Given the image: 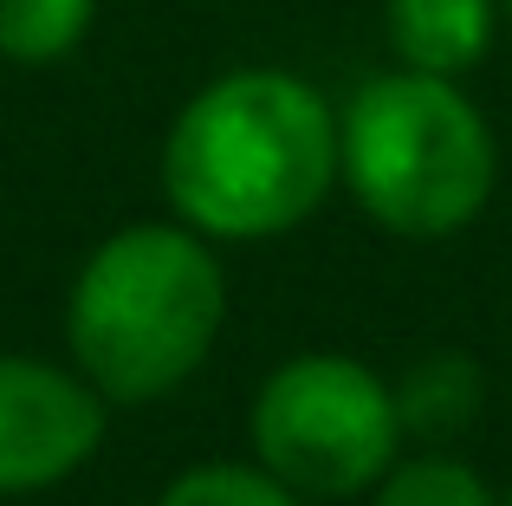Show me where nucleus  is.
I'll list each match as a JSON object with an SVG mask.
<instances>
[{
    "mask_svg": "<svg viewBox=\"0 0 512 506\" xmlns=\"http://www.w3.org/2000/svg\"><path fill=\"white\" fill-rule=\"evenodd\" d=\"M163 182L201 234H286L338 182V117L292 72H227L175 117Z\"/></svg>",
    "mask_w": 512,
    "mask_h": 506,
    "instance_id": "nucleus-1",
    "label": "nucleus"
},
{
    "mask_svg": "<svg viewBox=\"0 0 512 506\" xmlns=\"http://www.w3.org/2000/svg\"><path fill=\"white\" fill-rule=\"evenodd\" d=\"M221 312V266L195 234L124 228L91 253L72 286V351L98 396L150 403L214 351Z\"/></svg>",
    "mask_w": 512,
    "mask_h": 506,
    "instance_id": "nucleus-2",
    "label": "nucleus"
},
{
    "mask_svg": "<svg viewBox=\"0 0 512 506\" xmlns=\"http://www.w3.org/2000/svg\"><path fill=\"white\" fill-rule=\"evenodd\" d=\"M338 169L370 221L402 241H441L493 202L500 150L454 78L389 72L350 98L338 124Z\"/></svg>",
    "mask_w": 512,
    "mask_h": 506,
    "instance_id": "nucleus-3",
    "label": "nucleus"
},
{
    "mask_svg": "<svg viewBox=\"0 0 512 506\" xmlns=\"http://www.w3.org/2000/svg\"><path fill=\"white\" fill-rule=\"evenodd\" d=\"M253 448L260 468L292 494H363L402 448L396 390L357 357H292L253 396Z\"/></svg>",
    "mask_w": 512,
    "mask_h": 506,
    "instance_id": "nucleus-4",
    "label": "nucleus"
},
{
    "mask_svg": "<svg viewBox=\"0 0 512 506\" xmlns=\"http://www.w3.org/2000/svg\"><path fill=\"white\" fill-rule=\"evenodd\" d=\"M104 396L33 357H0V494L52 487L98 448Z\"/></svg>",
    "mask_w": 512,
    "mask_h": 506,
    "instance_id": "nucleus-5",
    "label": "nucleus"
},
{
    "mask_svg": "<svg viewBox=\"0 0 512 506\" xmlns=\"http://www.w3.org/2000/svg\"><path fill=\"white\" fill-rule=\"evenodd\" d=\"M500 0H389V46L409 72L461 78L487 59Z\"/></svg>",
    "mask_w": 512,
    "mask_h": 506,
    "instance_id": "nucleus-6",
    "label": "nucleus"
},
{
    "mask_svg": "<svg viewBox=\"0 0 512 506\" xmlns=\"http://www.w3.org/2000/svg\"><path fill=\"white\" fill-rule=\"evenodd\" d=\"M480 396H487V383H480L474 357H461V351L422 357L396 390L402 435H454V429H467L474 409H480Z\"/></svg>",
    "mask_w": 512,
    "mask_h": 506,
    "instance_id": "nucleus-7",
    "label": "nucleus"
},
{
    "mask_svg": "<svg viewBox=\"0 0 512 506\" xmlns=\"http://www.w3.org/2000/svg\"><path fill=\"white\" fill-rule=\"evenodd\" d=\"M98 0H0V52L20 65H52L85 39Z\"/></svg>",
    "mask_w": 512,
    "mask_h": 506,
    "instance_id": "nucleus-8",
    "label": "nucleus"
},
{
    "mask_svg": "<svg viewBox=\"0 0 512 506\" xmlns=\"http://www.w3.org/2000/svg\"><path fill=\"white\" fill-rule=\"evenodd\" d=\"M376 506H500L493 487L480 481L467 461L454 455H415V461H389V474L376 481Z\"/></svg>",
    "mask_w": 512,
    "mask_h": 506,
    "instance_id": "nucleus-9",
    "label": "nucleus"
},
{
    "mask_svg": "<svg viewBox=\"0 0 512 506\" xmlns=\"http://www.w3.org/2000/svg\"><path fill=\"white\" fill-rule=\"evenodd\" d=\"M156 506H299L286 481H273L266 468H234V461H214V468H188Z\"/></svg>",
    "mask_w": 512,
    "mask_h": 506,
    "instance_id": "nucleus-10",
    "label": "nucleus"
},
{
    "mask_svg": "<svg viewBox=\"0 0 512 506\" xmlns=\"http://www.w3.org/2000/svg\"><path fill=\"white\" fill-rule=\"evenodd\" d=\"M500 13H506V20H512V0H500Z\"/></svg>",
    "mask_w": 512,
    "mask_h": 506,
    "instance_id": "nucleus-11",
    "label": "nucleus"
},
{
    "mask_svg": "<svg viewBox=\"0 0 512 506\" xmlns=\"http://www.w3.org/2000/svg\"><path fill=\"white\" fill-rule=\"evenodd\" d=\"M506 506H512V487H506Z\"/></svg>",
    "mask_w": 512,
    "mask_h": 506,
    "instance_id": "nucleus-12",
    "label": "nucleus"
}]
</instances>
